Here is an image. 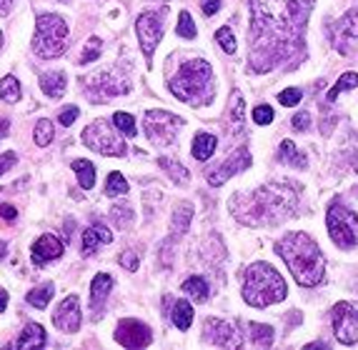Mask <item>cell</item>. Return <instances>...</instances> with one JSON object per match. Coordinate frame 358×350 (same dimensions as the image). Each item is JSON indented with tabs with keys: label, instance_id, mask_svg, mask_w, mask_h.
I'll use <instances>...</instances> for the list:
<instances>
[{
	"label": "cell",
	"instance_id": "1",
	"mask_svg": "<svg viewBox=\"0 0 358 350\" xmlns=\"http://www.w3.org/2000/svg\"><path fill=\"white\" fill-rule=\"evenodd\" d=\"M275 253L283 258L288 270L293 273L296 283L303 288H316L326 273V261H323L321 248L308 233H288L278 240Z\"/></svg>",
	"mask_w": 358,
	"mask_h": 350
},
{
	"label": "cell",
	"instance_id": "2",
	"mask_svg": "<svg viewBox=\"0 0 358 350\" xmlns=\"http://www.w3.org/2000/svg\"><path fill=\"white\" fill-rule=\"evenodd\" d=\"M310 0H253V36H291L306 20Z\"/></svg>",
	"mask_w": 358,
	"mask_h": 350
},
{
	"label": "cell",
	"instance_id": "3",
	"mask_svg": "<svg viewBox=\"0 0 358 350\" xmlns=\"http://www.w3.org/2000/svg\"><path fill=\"white\" fill-rule=\"evenodd\" d=\"M286 280L268 263H253L243 278V300L251 308H268L286 298Z\"/></svg>",
	"mask_w": 358,
	"mask_h": 350
},
{
	"label": "cell",
	"instance_id": "4",
	"mask_svg": "<svg viewBox=\"0 0 358 350\" xmlns=\"http://www.w3.org/2000/svg\"><path fill=\"white\" fill-rule=\"evenodd\" d=\"M171 93L191 105H208L213 101V71L206 60H191L171 78Z\"/></svg>",
	"mask_w": 358,
	"mask_h": 350
},
{
	"label": "cell",
	"instance_id": "5",
	"mask_svg": "<svg viewBox=\"0 0 358 350\" xmlns=\"http://www.w3.org/2000/svg\"><path fill=\"white\" fill-rule=\"evenodd\" d=\"M245 203H251V213L245 223H275V220H283L288 213H291L293 203H296V196L288 193L286 188H258L253 196L243 198Z\"/></svg>",
	"mask_w": 358,
	"mask_h": 350
},
{
	"label": "cell",
	"instance_id": "6",
	"mask_svg": "<svg viewBox=\"0 0 358 350\" xmlns=\"http://www.w3.org/2000/svg\"><path fill=\"white\" fill-rule=\"evenodd\" d=\"M66 43H68L66 20L53 15V13L38 18L36 36H33V50H36V55H41L45 60L58 58V55L66 53Z\"/></svg>",
	"mask_w": 358,
	"mask_h": 350
},
{
	"label": "cell",
	"instance_id": "7",
	"mask_svg": "<svg viewBox=\"0 0 358 350\" xmlns=\"http://www.w3.org/2000/svg\"><path fill=\"white\" fill-rule=\"evenodd\" d=\"M326 228H329L331 240L338 248H356L358 245V215L351 208H346L343 203L334 200L329 205Z\"/></svg>",
	"mask_w": 358,
	"mask_h": 350
},
{
	"label": "cell",
	"instance_id": "8",
	"mask_svg": "<svg viewBox=\"0 0 358 350\" xmlns=\"http://www.w3.org/2000/svg\"><path fill=\"white\" fill-rule=\"evenodd\" d=\"M83 143L90 150H96L101 155H126V143L120 140V136L115 133V128H110L108 120H93L83 131Z\"/></svg>",
	"mask_w": 358,
	"mask_h": 350
},
{
	"label": "cell",
	"instance_id": "9",
	"mask_svg": "<svg viewBox=\"0 0 358 350\" xmlns=\"http://www.w3.org/2000/svg\"><path fill=\"white\" fill-rule=\"evenodd\" d=\"M180 125H183V120L178 115L168 113V110H148L143 118L145 136L158 148H166V145H171L176 140Z\"/></svg>",
	"mask_w": 358,
	"mask_h": 350
},
{
	"label": "cell",
	"instance_id": "10",
	"mask_svg": "<svg viewBox=\"0 0 358 350\" xmlns=\"http://www.w3.org/2000/svg\"><path fill=\"white\" fill-rule=\"evenodd\" d=\"M334 333L341 345H356L358 343V310L351 303H336L334 313Z\"/></svg>",
	"mask_w": 358,
	"mask_h": 350
},
{
	"label": "cell",
	"instance_id": "11",
	"mask_svg": "<svg viewBox=\"0 0 358 350\" xmlns=\"http://www.w3.org/2000/svg\"><path fill=\"white\" fill-rule=\"evenodd\" d=\"M206 340L210 345H221V348H241L243 345V333L231 321L208 318L206 321Z\"/></svg>",
	"mask_w": 358,
	"mask_h": 350
},
{
	"label": "cell",
	"instance_id": "12",
	"mask_svg": "<svg viewBox=\"0 0 358 350\" xmlns=\"http://www.w3.org/2000/svg\"><path fill=\"white\" fill-rule=\"evenodd\" d=\"M136 30H138V41H141V48H143L145 60L150 63L153 58L155 48L163 38V20L155 15V13H143L141 18L136 20Z\"/></svg>",
	"mask_w": 358,
	"mask_h": 350
},
{
	"label": "cell",
	"instance_id": "13",
	"mask_svg": "<svg viewBox=\"0 0 358 350\" xmlns=\"http://www.w3.org/2000/svg\"><path fill=\"white\" fill-rule=\"evenodd\" d=\"M115 340H118L123 348H148L153 335H150V328L141 321H120L118 330H115Z\"/></svg>",
	"mask_w": 358,
	"mask_h": 350
},
{
	"label": "cell",
	"instance_id": "14",
	"mask_svg": "<svg viewBox=\"0 0 358 350\" xmlns=\"http://www.w3.org/2000/svg\"><path fill=\"white\" fill-rule=\"evenodd\" d=\"M331 38H334V45L338 48L341 53L343 55L351 53L353 43L358 41V8L351 13H346V15L331 28Z\"/></svg>",
	"mask_w": 358,
	"mask_h": 350
},
{
	"label": "cell",
	"instance_id": "15",
	"mask_svg": "<svg viewBox=\"0 0 358 350\" xmlns=\"http://www.w3.org/2000/svg\"><path fill=\"white\" fill-rule=\"evenodd\" d=\"M85 90H90L88 98L93 103H106L110 101V98H115L118 93H126L128 88H123V83L120 80H115L110 73H96V75H90L88 80H85Z\"/></svg>",
	"mask_w": 358,
	"mask_h": 350
},
{
	"label": "cell",
	"instance_id": "16",
	"mask_svg": "<svg viewBox=\"0 0 358 350\" xmlns=\"http://www.w3.org/2000/svg\"><path fill=\"white\" fill-rule=\"evenodd\" d=\"M248 166H251V153H248L245 148H238L226 163H223V166H215V170H208L206 178H208L210 185H223L228 178H233L236 173L245 170Z\"/></svg>",
	"mask_w": 358,
	"mask_h": 350
},
{
	"label": "cell",
	"instance_id": "17",
	"mask_svg": "<svg viewBox=\"0 0 358 350\" xmlns=\"http://www.w3.org/2000/svg\"><path fill=\"white\" fill-rule=\"evenodd\" d=\"M80 321H83V315H80V300L76 296H68L63 303L58 305L53 315V323L58 326V330L63 333H76L80 330Z\"/></svg>",
	"mask_w": 358,
	"mask_h": 350
},
{
	"label": "cell",
	"instance_id": "18",
	"mask_svg": "<svg viewBox=\"0 0 358 350\" xmlns=\"http://www.w3.org/2000/svg\"><path fill=\"white\" fill-rule=\"evenodd\" d=\"M63 256V243L55 235H41L33 243V265H45Z\"/></svg>",
	"mask_w": 358,
	"mask_h": 350
},
{
	"label": "cell",
	"instance_id": "19",
	"mask_svg": "<svg viewBox=\"0 0 358 350\" xmlns=\"http://www.w3.org/2000/svg\"><path fill=\"white\" fill-rule=\"evenodd\" d=\"M113 240V235H110V231H108L103 223H93L90 228H85L83 233V256H93L98 250V245H108Z\"/></svg>",
	"mask_w": 358,
	"mask_h": 350
},
{
	"label": "cell",
	"instance_id": "20",
	"mask_svg": "<svg viewBox=\"0 0 358 350\" xmlns=\"http://www.w3.org/2000/svg\"><path fill=\"white\" fill-rule=\"evenodd\" d=\"M45 330H43V326H38V323H28L25 326V330L18 335V340H15V348L20 350H28V348H43L45 345Z\"/></svg>",
	"mask_w": 358,
	"mask_h": 350
},
{
	"label": "cell",
	"instance_id": "21",
	"mask_svg": "<svg viewBox=\"0 0 358 350\" xmlns=\"http://www.w3.org/2000/svg\"><path fill=\"white\" fill-rule=\"evenodd\" d=\"M66 85H68L66 73L50 71V73H43L41 75V90L48 95V98H60V95L66 93Z\"/></svg>",
	"mask_w": 358,
	"mask_h": 350
},
{
	"label": "cell",
	"instance_id": "22",
	"mask_svg": "<svg viewBox=\"0 0 358 350\" xmlns=\"http://www.w3.org/2000/svg\"><path fill=\"white\" fill-rule=\"evenodd\" d=\"M110 288H113V278H110L108 273H98L96 278H93V285H90V300H93V308H101V305L106 303Z\"/></svg>",
	"mask_w": 358,
	"mask_h": 350
},
{
	"label": "cell",
	"instance_id": "23",
	"mask_svg": "<svg viewBox=\"0 0 358 350\" xmlns=\"http://www.w3.org/2000/svg\"><path fill=\"white\" fill-rule=\"evenodd\" d=\"M215 145H218L215 136H210V133H198V136L193 138V158H196V161H208L210 155L215 153Z\"/></svg>",
	"mask_w": 358,
	"mask_h": 350
},
{
	"label": "cell",
	"instance_id": "24",
	"mask_svg": "<svg viewBox=\"0 0 358 350\" xmlns=\"http://www.w3.org/2000/svg\"><path fill=\"white\" fill-rule=\"evenodd\" d=\"M278 161L286 163V166H293V168H306L308 161H306V155L301 153L291 140H283L281 143V150H278Z\"/></svg>",
	"mask_w": 358,
	"mask_h": 350
},
{
	"label": "cell",
	"instance_id": "25",
	"mask_svg": "<svg viewBox=\"0 0 358 350\" xmlns=\"http://www.w3.org/2000/svg\"><path fill=\"white\" fill-rule=\"evenodd\" d=\"M183 291L188 293V296H191L196 303H203V300H208V283H206L201 275H193V278L185 280Z\"/></svg>",
	"mask_w": 358,
	"mask_h": 350
},
{
	"label": "cell",
	"instance_id": "26",
	"mask_svg": "<svg viewBox=\"0 0 358 350\" xmlns=\"http://www.w3.org/2000/svg\"><path fill=\"white\" fill-rule=\"evenodd\" d=\"M248 330H251V343L256 345V348H271V345H273V328L271 326L251 323Z\"/></svg>",
	"mask_w": 358,
	"mask_h": 350
},
{
	"label": "cell",
	"instance_id": "27",
	"mask_svg": "<svg viewBox=\"0 0 358 350\" xmlns=\"http://www.w3.org/2000/svg\"><path fill=\"white\" fill-rule=\"evenodd\" d=\"M191 218H193V205L191 203H180L173 213V233L176 235H183V233L188 231Z\"/></svg>",
	"mask_w": 358,
	"mask_h": 350
},
{
	"label": "cell",
	"instance_id": "28",
	"mask_svg": "<svg viewBox=\"0 0 358 350\" xmlns=\"http://www.w3.org/2000/svg\"><path fill=\"white\" fill-rule=\"evenodd\" d=\"M171 318H173V326L180 328V330H188L193 323V308L191 303H185V300H178V303L173 305V313H171Z\"/></svg>",
	"mask_w": 358,
	"mask_h": 350
},
{
	"label": "cell",
	"instance_id": "29",
	"mask_svg": "<svg viewBox=\"0 0 358 350\" xmlns=\"http://www.w3.org/2000/svg\"><path fill=\"white\" fill-rule=\"evenodd\" d=\"M53 293H55L53 283H43L41 288H33V291L28 293V298H25V300H28L33 308H45V305L50 303Z\"/></svg>",
	"mask_w": 358,
	"mask_h": 350
},
{
	"label": "cell",
	"instance_id": "30",
	"mask_svg": "<svg viewBox=\"0 0 358 350\" xmlns=\"http://www.w3.org/2000/svg\"><path fill=\"white\" fill-rule=\"evenodd\" d=\"M73 170H76L78 180H80V188H93L96 185V168L90 161H76L73 163Z\"/></svg>",
	"mask_w": 358,
	"mask_h": 350
},
{
	"label": "cell",
	"instance_id": "31",
	"mask_svg": "<svg viewBox=\"0 0 358 350\" xmlns=\"http://www.w3.org/2000/svg\"><path fill=\"white\" fill-rule=\"evenodd\" d=\"M353 88H358V73H343V75L336 80L334 88L329 90V101L334 103L343 90H353Z\"/></svg>",
	"mask_w": 358,
	"mask_h": 350
},
{
	"label": "cell",
	"instance_id": "32",
	"mask_svg": "<svg viewBox=\"0 0 358 350\" xmlns=\"http://www.w3.org/2000/svg\"><path fill=\"white\" fill-rule=\"evenodd\" d=\"M0 98L6 103H18L20 101V83L13 75L0 80Z\"/></svg>",
	"mask_w": 358,
	"mask_h": 350
},
{
	"label": "cell",
	"instance_id": "33",
	"mask_svg": "<svg viewBox=\"0 0 358 350\" xmlns=\"http://www.w3.org/2000/svg\"><path fill=\"white\" fill-rule=\"evenodd\" d=\"M158 166H161L163 170H166L168 175H171V178L176 180V183H188V178H191V175H188V170H185V168L180 166L178 161H171V158H161V161H158Z\"/></svg>",
	"mask_w": 358,
	"mask_h": 350
},
{
	"label": "cell",
	"instance_id": "34",
	"mask_svg": "<svg viewBox=\"0 0 358 350\" xmlns=\"http://www.w3.org/2000/svg\"><path fill=\"white\" fill-rule=\"evenodd\" d=\"M126 193H128V180L120 173H110L106 183V196L115 198V196H126Z\"/></svg>",
	"mask_w": 358,
	"mask_h": 350
},
{
	"label": "cell",
	"instance_id": "35",
	"mask_svg": "<svg viewBox=\"0 0 358 350\" xmlns=\"http://www.w3.org/2000/svg\"><path fill=\"white\" fill-rule=\"evenodd\" d=\"M110 218H113L115 226L128 228L133 223V208L128 205V203H123V205H113V208H110Z\"/></svg>",
	"mask_w": 358,
	"mask_h": 350
},
{
	"label": "cell",
	"instance_id": "36",
	"mask_svg": "<svg viewBox=\"0 0 358 350\" xmlns=\"http://www.w3.org/2000/svg\"><path fill=\"white\" fill-rule=\"evenodd\" d=\"M53 123L50 120H38V125H36V143L41 145V148H45V145H50L53 143Z\"/></svg>",
	"mask_w": 358,
	"mask_h": 350
},
{
	"label": "cell",
	"instance_id": "37",
	"mask_svg": "<svg viewBox=\"0 0 358 350\" xmlns=\"http://www.w3.org/2000/svg\"><path fill=\"white\" fill-rule=\"evenodd\" d=\"M113 123H115V128H118L123 136H128V138H133L136 136V118L133 115H128V113H115L113 115Z\"/></svg>",
	"mask_w": 358,
	"mask_h": 350
},
{
	"label": "cell",
	"instance_id": "38",
	"mask_svg": "<svg viewBox=\"0 0 358 350\" xmlns=\"http://www.w3.org/2000/svg\"><path fill=\"white\" fill-rule=\"evenodd\" d=\"M178 36L185 38V41H193V38H196V23H193L191 13H188V10L180 13V18H178Z\"/></svg>",
	"mask_w": 358,
	"mask_h": 350
},
{
	"label": "cell",
	"instance_id": "39",
	"mask_svg": "<svg viewBox=\"0 0 358 350\" xmlns=\"http://www.w3.org/2000/svg\"><path fill=\"white\" fill-rule=\"evenodd\" d=\"M101 38H90L88 43H85V50L83 55H80V66H88V63H93L96 58H101Z\"/></svg>",
	"mask_w": 358,
	"mask_h": 350
},
{
	"label": "cell",
	"instance_id": "40",
	"mask_svg": "<svg viewBox=\"0 0 358 350\" xmlns=\"http://www.w3.org/2000/svg\"><path fill=\"white\" fill-rule=\"evenodd\" d=\"M215 41L221 43V48L226 50L228 55L236 53V38H233V30L231 28H221V30H215Z\"/></svg>",
	"mask_w": 358,
	"mask_h": 350
},
{
	"label": "cell",
	"instance_id": "41",
	"mask_svg": "<svg viewBox=\"0 0 358 350\" xmlns=\"http://www.w3.org/2000/svg\"><path fill=\"white\" fill-rule=\"evenodd\" d=\"M301 98H303V90L301 88H286L281 95H278L281 105H286V108H293L296 103H301Z\"/></svg>",
	"mask_w": 358,
	"mask_h": 350
},
{
	"label": "cell",
	"instance_id": "42",
	"mask_svg": "<svg viewBox=\"0 0 358 350\" xmlns=\"http://www.w3.org/2000/svg\"><path fill=\"white\" fill-rule=\"evenodd\" d=\"M231 120L233 123H243V98L238 93L231 95Z\"/></svg>",
	"mask_w": 358,
	"mask_h": 350
},
{
	"label": "cell",
	"instance_id": "43",
	"mask_svg": "<svg viewBox=\"0 0 358 350\" xmlns=\"http://www.w3.org/2000/svg\"><path fill=\"white\" fill-rule=\"evenodd\" d=\"M253 120H256L258 125H271L273 123V108L258 105L256 110H253Z\"/></svg>",
	"mask_w": 358,
	"mask_h": 350
},
{
	"label": "cell",
	"instance_id": "44",
	"mask_svg": "<svg viewBox=\"0 0 358 350\" xmlns=\"http://www.w3.org/2000/svg\"><path fill=\"white\" fill-rule=\"evenodd\" d=\"M120 265L126 268V270H138V253L136 250H126V253H120Z\"/></svg>",
	"mask_w": 358,
	"mask_h": 350
},
{
	"label": "cell",
	"instance_id": "45",
	"mask_svg": "<svg viewBox=\"0 0 358 350\" xmlns=\"http://www.w3.org/2000/svg\"><path fill=\"white\" fill-rule=\"evenodd\" d=\"M78 115H80V108H76V105H71V108H66V110H63V113H60V125H73V120L78 118Z\"/></svg>",
	"mask_w": 358,
	"mask_h": 350
},
{
	"label": "cell",
	"instance_id": "46",
	"mask_svg": "<svg viewBox=\"0 0 358 350\" xmlns=\"http://www.w3.org/2000/svg\"><path fill=\"white\" fill-rule=\"evenodd\" d=\"M308 125H310V115L306 113V110L293 115V128H296V131H308Z\"/></svg>",
	"mask_w": 358,
	"mask_h": 350
},
{
	"label": "cell",
	"instance_id": "47",
	"mask_svg": "<svg viewBox=\"0 0 358 350\" xmlns=\"http://www.w3.org/2000/svg\"><path fill=\"white\" fill-rule=\"evenodd\" d=\"M15 161H18V155H15V153H3V155H0V175L10 170V168L15 166Z\"/></svg>",
	"mask_w": 358,
	"mask_h": 350
},
{
	"label": "cell",
	"instance_id": "48",
	"mask_svg": "<svg viewBox=\"0 0 358 350\" xmlns=\"http://www.w3.org/2000/svg\"><path fill=\"white\" fill-rule=\"evenodd\" d=\"M0 218L15 220V218H18V210L13 208V205H0Z\"/></svg>",
	"mask_w": 358,
	"mask_h": 350
},
{
	"label": "cell",
	"instance_id": "49",
	"mask_svg": "<svg viewBox=\"0 0 358 350\" xmlns=\"http://www.w3.org/2000/svg\"><path fill=\"white\" fill-rule=\"evenodd\" d=\"M218 8H221V0H206V3H203L206 15H215V13H218Z\"/></svg>",
	"mask_w": 358,
	"mask_h": 350
},
{
	"label": "cell",
	"instance_id": "50",
	"mask_svg": "<svg viewBox=\"0 0 358 350\" xmlns=\"http://www.w3.org/2000/svg\"><path fill=\"white\" fill-rule=\"evenodd\" d=\"M8 128H10L8 118H0V138H6V136H8Z\"/></svg>",
	"mask_w": 358,
	"mask_h": 350
},
{
	"label": "cell",
	"instance_id": "51",
	"mask_svg": "<svg viewBox=\"0 0 358 350\" xmlns=\"http://www.w3.org/2000/svg\"><path fill=\"white\" fill-rule=\"evenodd\" d=\"M6 305H8V293H6V291H0V313L6 310Z\"/></svg>",
	"mask_w": 358,
	"mask_h": 350
},
{
	"label": "cell",
	"instance_id": "52",
	"mask_svg": "<svg viewBox=\"0 0 358 350\" xmlns=\"http://www.w3.org/2000/svg\"><path fill=\"white\" fill-rule=\"evenodd\" d=\"M13 6V0H0V13H8Z\"/></svg>",
	"mask_w": 358,
	"mask_h": 350
},
{
	"label": "cell",
	"instance_id": "53",
	"mask_svg": "<svg viewBox=\"0 0 358 350\" xmlns=\"http://www.w3.org/2000/svg\"><path fill=\"white\" fill-rule=\"evenodd\" d=\"M6 248H8V245H6V243H0V258L6 256Z\"/></svg>",
	"mask_w": 358,
	"mask_h": 350
},
{
	"label": "cell",
	"instance_id": "54",
	"mask_svg": "<svg viewBox=\"0 0 358 350\" xmlns=\"http://www.w3.org/2000/svg\"><path fill=\"white\" fill-rule=\"evenodd\" d=\"M0 48H3V36H0Z\"/></svg>",
	"mask_w": 358,
	"mask_h": 350
}]
</instances>
